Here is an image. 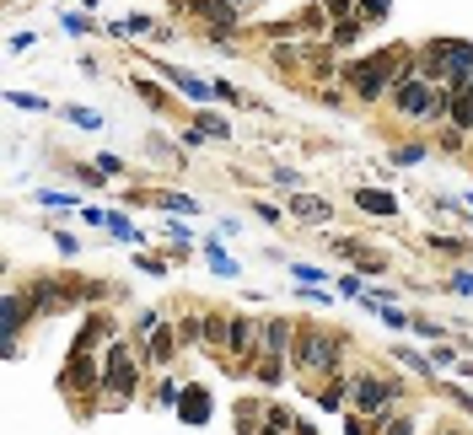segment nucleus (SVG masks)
<instances>
[{
	"label": "nucleus",
	"mask_w": 473,
	"mask_h": 435,
	"mask_svg": "<svg viewBox=\"0 0 473 435\" xmlns=\"http://www.w3.org/2000/svg\"><path fill=\"white\" fill-rule=\"evenodd\" d=\"M415 75V43H393V48H377L366 59H345L339 65V81L361 97V102H382L393 97V86Z\"/></svg>",
	"instance_id": "f257e3e1"
},
{
	"label": "nucleus",
	"mask_w": 473,
	"mask_h": 435,
	"mask_svg": "<svg viewBox=\"0 0 473 435\" xmlns=\"http://www.w3.org/2000/svg\"><path fill=\"white\" fill-rule=\"evenodd\" d=\"M345 334L323 328V323H296V350H291V371L296 377H312V382H328L345 361Z\"/></svg>",
	"instance_id": "f03ea898"
},
{
	"label": "nucleus",
	"mask_w": 473,
	"mask_h": 435,
	"mask_svg": "<svg viewBox=\"0 0 473 435\" xmlns=\"http://www.w3.org/2000/svg\"><path fill=\"white\" fill-rule=\"evenodd\" d=\"M447 102H452V86H436V81H425L420 70L404 75V81L393 86V97H388V108H393L399 118H409V124H447Z\"/></svg>",
	"instance_id": "7ed1b4c3"
},
{
	"label": "nucleus",
	"mask_w": 473,
	"mask_h": 435,
	"mask_svg": "<svg viewBox=\"0 0 473 435\" xmlns=\"http://www.w3.org/2000/svg\"><path fill=\"white\" fill-rule=\"evenodd\" d=\"M140 350H129V339H113L102 350V398L97 409H124L135 393H140Z\"/></svg>",
	"instance_id": "20e7f679"
},
{
	"label": "nucleus",
	"mask_w": 473,
	"mask_h": 435,
	"mask_svg": "<svg viewBox=\"0 0 473 435\" xmlns=\"http://www.w3.org/2000/svg\"><path fill=\"white\" fill-rule=\"evenodd\" d=\"M350 409L388 425L399 409H404V382L399 377H377V371H355L350 377Z\"/></svg>",
	"instance_id": "39448f33"
},
{
	"label": "nucleus",
	"mask_w": 473,
	"mask_h": 435,
	"mask_svg": "<svg viewBox=\"0 0 473 435\" xmlns=\"http://www.w3.org/2000/svg\"><path fill=\"white\" fill-rule=\"evenodd\" d=\"M59 387H65L70 398H81V393H102V355H92V350H70V361H65V371H59Z\"/></svg>",
	"instance_id": "423d86ee"
},
{
	"label": "nucleus",
	"mask_w": 473,
	"mask_h": 435,
	"mask_svg": "<svg viewBox=\"0 0 473 435\" xmlns=\"http://www.w3.org/2000/svg\"><path fill=\"white\" fill-rule=\"evenodd\" d=\"M0 318H5V361H16V355H22V328H27L38 312H32V301H27L22 291H5Z\"/></svg>",
	"instance_id": "0eeeda50"
},
{
	"label": "nucleus",
	"mask_w": 473,
	"mask_h": 435,
	"mask_svg": "<svg viewBox=\"0 0 473 435\" xmlns=\"http://www.w3.org/2000/svg\"><path fill=\"white\" fill-rule=\"evenodd\" d=\"M296 350V323L291 318H258V355H285Z\"/></svg>",
	"instance_id": "6e6552de"
},
{
	"label": "nucleus",
	"mask_w": 473,
	"mask_h": 435,
	"mask_svg": "<svg viewBox=\"0 0 473 435\" xmlns=\"http://www.w3.org/2000/svg\"><path fill=\"white\" fill-rule=\"evenodd\" d=\"M178 344H183L178 323H162L156 334H145V350H140V361H145V366H156V371H167V366H172V355H178Z\"/></svg>",
	"instance_id": "1a4fd4ad"
},
{
	"label": "nucleus",
	"mask_w": 473,
	"mask_h": 435,
	"mask_svg": "<svg viewBox=\"0 0 473 435\" xmlns=\"http://www.w3.org/2000/svg\"><path fill=\"white\" fill-rule=\"evenodd\" d=\"M473 81V43L469 38H447V65H442V86H469Z\"/></svg>",
	"instance_id": "9d476101"
},
{
	"label": "nucleus",
	"mask_w": 473,
	"mask_h": 435,
	"mask_svg": "<svg viewBox=\"0 0 473 435\" xmlns=\"http://www.w3.org/2000/svg\"><path fill=\"white\" fill-rule=\"evenodd\" d=\"M285 215L302 221V226H328V221H334V204H328L323 194H307V188H302V194L285 199Z\"/></svg>",
	"instance_id": "9b49d317"
},
{
	"label": "nucleus",
	"mask_w": 473,
	"mask_h": 435,
	"mask_svg": "<svg viewBox=\"0 0 473 435\" xmlns=\"http://www.w3.org/2000/svg\"><path fill=\"white\" fill-rule=\"evenodd\" d=\"M328 242H334V253H339V258H350V264H355V274H382V269H388V258H382L377 248H366L361 237H328Z\"/></svg>",
	"instance_id": "f8f14e48"
},
{
	"label": "nucleus",
	"mask_w": 473,
	"mask_h": 435,
	"mask_svg": "<svg viewBox=\"0 0 473 435\" xmlns=\"http://www.w3.org/2000/svg\"><path fill=\"white\" fill-rule=\"evenodd\" d=\"M156 75L167 81V86H178L188 102H215V91H210V81H199L194 70H178V65H167V59H156Z\"/></svg>",
	"instance_id": "ddd939ff"
},
{
	"label": "nucleus",
	"mask_w": 473,
	"mask_h": 435,
	"mask_svg": "<svg viewBox=\"0 0 473 435\" xmlns=\"http://www.w3.org/2000/svg\"><path fill=\"white\" fill-rule=\"evenodd\" d=\"M210 414H215V398H210V387L188 382V387H183V404H178V420L199 431V425H210Z\"/></svg>",
	"instance_id": "4468645a"
},
{
	"label": "nucleus",
	"mask_w": 473,
	"mask_h": 435,
	"mask_svg": "<svg viewBox=\"0 0 473 435\" xmlns=\"http://www.w3.org/2000/svg\"><path fill=\"white\" fill-rule=\"evenodd\" d=\"M350 199H355V210H361V215H382V221H399V199H393L388 188H355Z\"/></svg>",
	"instance_id": "2eb2a0df"
},
{
	"label": "nucleus",
	"mask_w": 473,
	"mask_h": 435,
	"mask_svg": "<svg viewBox=\"0 0 473 435\" xmlns=\"http://www.w3.org/2000/svg\"><path fill=\"white\" fill-rule=\"evenodd\" d=\"M318 409L323 414H350V377H328L318 387Z\"/></svg>",
	"instance_id": "dca6fc26"
},
{
	"label": "nucleus",
	"mask_w": 473,
	"mask_h": 435,
	"mask_svg": "<svg viewBox=\"0 0 473 435\" xmlns=\"http://www.w3.org/2000/svg\"><path fill=\"white\" fill-rule=\"evenodd\" d=\"M447 124H452V129H463V135H473V91H469V86H458V91H452V102H447Z\"/></svg>",
	"instance_id": "f3484780"
},
{
	"label": "nucleus",
	"mask_w": 473,
	"mask_h": 435,
	"mask_svg": "<svg viewBox=\"0 0 473 435\" xmlns=\"http://www.w3.org/2000/svg\"><path fill=\"white\" fill-rule=\"evenodd\" d=\"M264 414H269L264 398H242V404H237V435H258L264 431Z\"/></svg>",
	"instance_id": "a211bd4d"
},
{
	"label": "nucleus",
	"mask_w": 473,
	"mask_h": 435,
	"mask_svg": "<svg viewBox=\"0 0 473 435\" xmlns=\"http://www.w3.org/2000/svg\"><path fill=\"white\" fill-rule=\"evenodd\" d=\"M285 366H291L285 355H258V361H253V382H258V387H280V382H285Z\"/></svg>",
	"instance_id": "6ab92c4d"
},
{
	"label": "nucleus",
	"mask_w": 473,
	"mask_h": 435,
	"mask_svg": "<svg viewBox=\"0 0 473 435\" xmlns=\"http://www.w3.org/2000/svg\"><path fill=\"white\" fill-rule=\"evenodd\" d=\"M205 258H210V269H215L221 280H237V274H242V264H237V258H232L215 237H205Z\"/></svg>",
	"instance_id": "aec40b11"
},
{
	"label": "nucleus",
	"mask_w": 473,
	"mask_h": 435,
	"mask_svg": "<svg viewBox=\"0 0 473 435\" xmlns=\"http://www.w3.org/2000/svg\"><path fill=\"white\" fill-rule=\"evenodd\" d=\"M226 344H232V318L205 312V355H210V350H226Z\"/></svg>",
	"instance_id": "412c9836"
},
{
	"label": "nucleus",
	"mask_w": 473,
	"mask_h": 435,
	"mask_svg": "<svg viewBox=\"0 0 473 435\" xmlns=\"http://www.w3.org/2000/svg\"><path fill=\"white\" fill-rule=\"evenodd\" d=\"M151 204H162V210H178V215H199V199H188V194H178V188H162V194H145Z\"/></svg>",
	"instance_id": "4be33fe9"
},
{
	"label": "nucleus",
	"mask_w": 473,
	"mask_h": 435,
	"mask_svg": "<svg viewBox=\"0 0 473 435\" xmlns=\"http://www.w3.org/2000/svg\"><path fill=\"white\" fill-rule=\"evenodd\" d=\"M151 404H156V409H172V414H178V404H183V382H178V377H162V382H156V398H151Z\"/></svg>",
	"instance_id": "5701e85b"
},
{
	"label": "nucleus",
	"mask_w": 473,
	"mask_h": 435,
	"mask_svg": "<svg viewBox=\"0 0 473 435\" xmlns=\"http://www.w3.org/2000/svg\"><path fill=\"white\" fill-rule=\"evenodd\" d=\"M361 32H366V22H361V16H355V22H334V38H328V43H334V54H339V48H355V38H361Z\"/></svg>",
	"instance_id": "b1692460"
},
{
	"label": "nucleus",
	"mask_w": 473,
	"mask_h": 435,
	"mask_svg": "<svg viewBox=\"0 0 473 435\" xmlns=\"http://www.w3.org/2000/svg\"><path fill=\"white\" fill-rule=\"evenodd\" d=\"M425 156H431L425 140H404V145H393V161H399V167H415V161H425Z\"/></svg>",
	"instance_id": "393cba45"
},
{
	"label": "nucleus",
	"mask_w": 473,
	"mask_h": 435,
	"mask_svg": "<svg viewBox=\"0 0 473 435\" xmlns=\"http://www.w3.org/2000/svg\"><path fill=\"white\" fill-rule=\"evenodd\" d=\"M425 248H431V253H447V258H469V242H463V237H436V231H431Z\"/></svg>",
	"instance_id": "a878e982"
},
{
	"label": "nucleus",
	"mask_w": 473,
	"mask_h": 435,
	"mask_svg": "<svg viewBox=\"0 0 473 435\" xmlns=\"http://www.w3.org/2000/svg\"><path fill=\"white\" fill-rule=\"evenodd\" d=\"M431 361H436V371H458V366H463V344H447V339H442V344L431 350Z\"/></svg>",
	"instance_id": "bb28decb"
},
{
	"label": "nucleus",
	"mask_w": 473,
	"mask_h": 435,
	"mask_svg": "<svg viewBox=\"0 0 473 435\" xmlns=\"http://www.w3.org/2000/svg\"><path fill=\"white\" fill-rule=\"evenodd\" d=\"M108 231H113L118 242H140V226H135V221H129L124 210H118V215H108Z\"/></svg>",
	"instance_id": "cd10ccee"
},
{
	"label": "nucleus",
	"mask_w": 473,
	"mask_h": 435,
	"mask_svg": "<svg viewBox=\"0 0 473 435\" xmlns=\"http://www.w3.org/2000/svg\"><path fill=\"white\" fill-rule=\"evenodd\" d=\"M388 11H393V0H355L361 22H388Z\"/></svg>",
	"instance_id": "c85d7f7f"
},
{
	"label": "nucleus",
	"mask_w": 473,
	"mask_h": 435,
	"mask_svg": "<svg viewBox=\"0 0 473 435\" xmlns=\"http://www.w3.org/2000/svg\"><path fill=\"white\" fill-rule=\"evenodd\" d=\"M65 118H70L75 129H102V113H92V108H81V102H75V108H65Z\"/></svg>",
	"instance_id": "c756f323"
},
{
	"label": "nucleus",
	"mask_w": 473,
	"mask_h": 435,
	"mask_svg": "<svg viewBox=\"0 0 473 435\" xmlns=\"http://www.w3.org/2000/svg\"><path fill=\"white\" fill-rule=\"evenodd\" d=\"M409 328H415L420 339H436V344H442V323H436V318H425V312H409Z\"/></svg>",
	"instance_id": "7c9ffc66"
},
{
	"label": "nucleus",
	"mask_w": 473,
	"mask_h": 435,
	"mask_svg": "<svg viewBox=\"0 0 473 435\" xmlns=\"http://www.w3.org/2000/svg\"><path fill=\"white\" fill-rule=\"evenodd\" d=\"M328 22H355V0H318Z\"/></svg>",
	"instance_id": "2f4dec72"
},
{
	"label": "nucleus",
	"mask_w": 473,
	"mask_h": 435,
	"mask_svg": "<svg viewBox=\"0 0 473 435\" xmlns=\"http://www.w3.org/2000/svg\"><path fill=\"white\" fill-rule=\"evenodd\" d=\"M199 129H205L210 140H232V124H226L221 113H205V118H199Z\"/></svg>",
	"instance_id": "473e14b6"
},
{
	"label": "nucleus",
	"mask_w": 473,
	"mask_h": 435,
	"mask_svg": "<svg viewBox=\"0 0 473 435\" xmlns=\"http://www.w3.org/2000/svg\"><path fill=\"white\" fill-rule=\"evenodd\" d=\"M253 215H258V221H269V226H285V221H291V215H285L280 204H269V199H253Z\"/></svg>",
	"instance_id": "72a5a7b5"
},
{
	"label": "nucleus",
	"mask_w": 473,
	"mask_h": 435,
	"mask_svg": "<svg viewBox=\"0 0 473 435\" xmlns=\"http://www.w3.org/2000/svg\"><path fill=\"white\" fill-rule=\"evenodd\" d=\"M463 145H469V135H463V129H452V124H442V151H452V156H458Z\"/></svg>",
	"instance_id": "f704fd0d"
},
{
	"label": "nucleus",
	"mask_w": 473,
	"mask_h": 435,
	"mask_svg": "<svg viewBox=\"0 0 473 435\" xmlns=\"http://www.w3.org/2000/svg\"><path fill=\"white\" fill-rule=\"evenodd\" d=\"M291 274H296L302 285H323V280H328V274H323L318 264H291Z\"/></svg>",
	"instance_id": "c9c22d12"
},
{
	"label": "nucleus",
	"mask_w": 473,
	"mask_h": 435,
	"mask_svg": "<svg viewBox=\"0 0 473 435\" xmlns=\"http://www.w3.org/2000/svg\"><path fill=\"white\" fill-rule=\"evenodd\" d=\"M135 91H140L151 108H167V97H162V86H156V81H135Z\"/></svg>",
	"instance_id": "e433bc0d"
},
{
	"label": "nucleus",
	"mask_w": 473,
	"mask_h": 435,
	"mask_svg": "<svg viewBox=\"0 0 473 435\" xmlns=\"http://www.w3.org/2000/svg\"><path fill=\"white\" fill-rule=\"evenodd\" d=\"M75 178H81L86 188H102V183H108V172H102L97 161H92V167H75Z\"/></svg>",
	"instance_id": "4c0bfd02"
},
{
	"label": "nucleus",
	"mask_w": 473,
	"mask_h": 435,
	"mask_svg": "<svg viewBox=\"0 0 473 435\" xmlns=\"http://www.w3.org/2000/svg\"><path fill=\"white\" fill-rule=\"evenodd\" d=\"M269 183H275V188H285V194H302V178H296L291 167H280V172H275Z\"/></svg>",
	"instance_id": "58836bf2"
},
{
	"label": "nucleus",
	"mask_w": 473,
	"mask_h": 435,
	"mask_svg": "<svg viewBox=\"0 0 473 435\" xmlns=\"http://www.w3.org/2000/svg\"><path fill=\"white\" fill-rule=\"evenodd\" d=\"M458 296H473V269H452V280H447Z\"/></svg>",
	"instance_id": "ea45409f"
},
{
	"label": "nucleus",
	"mask_w": 473,
	"mask_h": 435,
	"mask_svg": "<svg viewBox=\"0 0 473 435\" xmlns=\"http://www.w3.org/2000/svg\"><path fill=\"white\" fill-rule=\"evenodd\" d=\"M5 97H11L16 108H32V113H43V108H48V102H43V97H32V91H5Z\"/></svg>",
	"instance_id": "a19ab883"
},
{
	"label": "nucleus",
	"mask_w": 473,
	"mask_h": 435,
	"mask_svg": "<svg viewBox=\"0 0 473 435\" xmlns=\"http://www.w3.org/2000/svg\"><path fill=\"white\" fill-rule=\"evenodd\" d=\"M210 91H215V102H242V97H237V86H232V81H210Z\"/></svg>",
	"instance_id": "79ce46f5"
},
{
	"label": "nucleus",
	"mask_w": 473,
	"mask_h": 435,
	"mask_svg": "<svg viewBox=\"0 0 473 435\" xmlns=\"http://www.w3.org/2000/svg\"><path fill=\"white\" fill-rule=\"evenodd\" d=\"M54 248H59V253H65V258H75V253H81V242H75V237H70V231H54Z\"/></svg>",
	"instance_id": "37998d69"
},
{
	"label": "nucleus",
	"mask_w": 473,
	"mask_h": 435,
	"mask_svg": "<svg viewBox=\"0 0 473 435\" xmlns=\"http://www.w3.org/2000/svg\"><path fill=\"white\" fill-rule=\"evenodd\" d=\"M135 264H140V274H167V269H172V264H162V258H151V253H140Z\"/></svg>",
	"instance_id": "c03bdc74"
},
{
	"label": "nucleus",
	"mask_w": 473,
	"mask_h": 435,
	"mask_svg": "<svg viewBox=\"0 0 473 435\" xmlns=\"http://www.w3.org/2000/svg\"><path fill=\"white\" fill-rule=\"evenodd\" d=\"M97 167H102V172L113 178V172H124V156H113V151H102V156H97Z\"/></svg>",
	"instance_id": "a18cd8bd"
},
{
	"label": "nucleus",
	"mask_w": 473,
	"mask_h": 435,
	"mask_svg": "<svg viewBox=\"0 0 473 435\" xmlns=\"http://www.w3.org/2000/svg\"><path fill=\"white\" fill-rule=\"evenodd\" d=\"M205 140H210V135H205L199 124H188V129H183V145H188V151H194V145H205Z\"/></svg>",
	"instance_id": "49530a36"
},
{
	"label": "nucleus",
	"mask_w": 473,
	"mask_h": 435,
	"mask_svg": "<svg viewBox=\"0 0 473 435\" xmlns=\"http://www.w3.org/2000/svg\"><path fill=\"white\" fill-rule=\"evenodd\" d=\"M81 221H86V226H108V210H92V204H81Z\"/></svg>",
	"instance_id": "de8ad7c7"
},
{
	"label": "nucleus",
	"mask_w": 473,
	"mask_h": 435,
	"mask_svg": "<svg viewBox=\"0 0 473 435\" xmlns=\"http://www.w3.org/2000/svg\"><path fill=\"white\" fill-rule=\"evenodd\" d=\"M339 291H345V296H366V291H361V274H339Z\"/></svg>",
	"instance_id": "09e8293b"
},
{
	"label": "nucleus",
	"mask_w": 473,
	"mask_h": 435,
	"mask_svg": "<svg viewBox=\"0 0 473 435\" xmlns=\"http://www.w3.org/2000/svg\"><path fill=\"white\" fill-rule=\"evenodd\" d=\"M32 43H38V38H32V32H16V38H11V54H27V48H32Z\"/></svg>",
	"instance_id": "8fccbe9b"
},
{
	"label": "nucleus",
	"mask_w": 473,
	"mask_h": 435,
	"mask_svg": "<svg viewBox=\"0 0 473 435\" xmlns=\"http://www.w3.org/2000/svg\"><path fill=\"white\" fill-rule=\"evenodd\" d=\"M436 435H463V431H458V425H442V431H436Z\"/></svg>",
	"instance_id": "3c124183"
},
{
	"label": "nucleus",
	"mask_w": 473,
	"mask_h": 435,
	"mask_svg": "<svg viewBox=\"0 0 473 435\" xmlns=\"http://www.w3.org/2000/svg\"><path fill=\"white\" fill-rule=\"evenodd\" d=\"M258 435H291V431H275V425H264V431H258Z\"/></svg>",
	"instance_id": "603ef678"
},
{
	"label": "nucleus",
	"mask_w": 473,
	"mask_h": 435,
	"mask_svg": "<svg viewBox=\"0 0 473 435\" xmlns=\"http://www.w3.org/2000/svg\"><path fill=\"white\" fill-rule=\"evenodd\" d=\"M469 226H473V215H469Z\"/></svg>",
	"instance_id": "864d4df0"
}]
</instances>
